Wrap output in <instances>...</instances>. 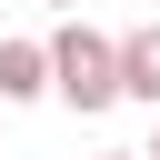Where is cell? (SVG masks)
I'll use <instances>...</instances> for the list:
<instances>
[{"label": "cell", "instance_id": "6da1fadb", "mask_svg": "<svg viewBox=\"0 0 160 160\" xmlns=\"http://www.w3.org/2000/svg\"><path fill=\"white\" fill-rule=\"evenodd\" d=\"M50 90L70 100V110H110L120 100V40H100V30H50Z\"/></svg>", "mask_w": 160, "mask_h": 160}, {"label": "cell", "instance_id": "7a4b0ae2", "mask_svg": "<svg viewBox=\"0 0 160 160\" xmlns=\"http://www.w3.org/2000/svg\"><path fill=\"white\" fill-rule=\"evenodd\" d=\"M50 90V40H0V110Z\"/></svg>", "mask_w": 160, "mask_h": 160}, {"label": "cell", "instance_id": "3957f363", "mask_svg": "<svg viewBox=\"0 0 160 160\" xmlns=\"http://www.w3.org/2000/svg\"><path fill=\"white\" fill-rule=\"evenodd\" d=\"M120 100H150L160 110V20L120 30Z\"/></svg>", "mask_w": 160, "mask_h": 160}, {"label": "cell", "instance_id": "277c9868", "mask_svg": "<svg viewBox=\"0 0 160 160\" xmlns=\"http://www.w3.org/2000/svg\"><path fill=\"white\" fill-rule=\"evenodd\" d=\"M100 160H150V150H100Z\"/></svg>", "mask_w": 160, "mask_h": 160}, {"label": "cell", "instance_id": "5b68a950", "mask_svg": "<svg viewBox=\"0 0 160 160\" xmlns=\"http://www.w3.org/2000/svg\"><path fill=\"white\" fill-rule=\"evenodd\" d=\"M150 160H160V140H150Z\"/></svg>", "mask_w": 160, "mask_h": 160}, {"label": "cell", "instance_id": "8992f818", "mask_svg": "<svg viewBox=\"0 0 160 160\" xmlns=\"http://www.w3.org/2000/svg\"><path fill=\"white\" fill-rule=\"evenodd\" d=\"M60 10H70V0H60Z\"/></svg>", "mask_w": 160, "mask_h": 160}]
</instances>
